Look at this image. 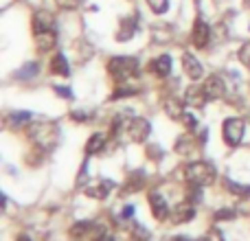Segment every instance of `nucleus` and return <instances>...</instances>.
I'll return each mask as SVG.
<instances>
[{"instance_id": "nucleus-32", "label": "nucleus", "mask_w": 250, "mask_h": 241, "mask_svg": "<svg viewBox=\"0 0 250 241\" xmlns=\"http://www.w3.org/2000/svg\"><path fill=\"white\" fill-rule=\"evenodd\" d=\"M11 119L16 123H26V120H31V112H13Z\"/></svg>"}, {"instance_id": "nucleus-24", "label": "nucleus", "mask_w": 250, "mask_h": 241, "mask_svg": "<svg viewBox=\"0 0 250 241\" xmlns=\"http://www.w3.org/2000/svg\"><path fill=\"white\" fill-rule=\"evenodd\" d=\"M147 4L154 13H165L169 9V0H147Z\"/></svg>"}, {"instance_id": "nucleus-38", "label": "nucleus", "mask_w": 250, "mask_h": 241, "mask_svg": "<svg viewBox=\"0 0 250 241\" xmlns=\"http://www.w3.org/2000/svg\"><path fill=\"white\" fill-rule=\"evenodd\" d=\"M16 241H31V239H29V237H26V235H20V237H18Z\"/></svg>"}, {"instance_id": "nucleus-13", "label": "nucleus", "mask_w": 250, "mask_h": 241, "mask_svg": "<svg viewBox=\"0 0 250 241\" xmlns=\"http://www.w3.org/2000/svg\"><path fill=\"white\" fill-rule=\"evenodd\" d=\"M185 101L189 105H193V108H204L207 101H208V97H207V92H204V88L189 86L187 88V92H185Z\"/></svg>"}, {"instance_id": "nucleus-36", "label": "nucleus", "mask_w": 250, "mask_h": 241, "mask_svg": "<svg viewBox=\"0 0 250 241\" xmlns=\"http://www.w3.org/2000/svg\"><path fill=\"white\" fill-rule=\"evenodd\" d=\"M73 119L75 120H88V119H90V114H86V112H73Z\"/></svg>"}, {"instance_id": "nucleus-37", "label": "nucleus", "mask_w": 250, "mask_h": 241, "mask_svg": "<svg viewBox=\"0 0 250 241\" xmlns=\"http://www.w3.org/2000/svg\"><path fill=\"white\" fill-rule=\"evenodd\" d=\"M95 241H114V237H112V235H99Z\"/></svg>"}, {"instance_id": "nucleus-6", "label": "nucleus", "mask_w": 250, "mask_h": 241, "mask_svg": "<svg viewBox=\"0 0 250 241\" xmlns=\"http://www.w3.org/2000/svg\"><path fill=\"white\" fill-rule=\"evenodd\" d=\"M191 40H193V44L198 48H207L208 40H211V26H208L202 18H198V20L193 22V29H191Z\"/></svg>"}, {"instance_id": "nucleus-14", "label": "nucleus", "mask_w": 250, "mask_h": 241, "mask_svg": "<svg viewBox=\"0 0 250 241\" xmlns=\"http://www.w3.org/2000/svg\"><path fill=\"white\" fill-rule=\"evenodd\" d=\"M33 35H35V46H38L42 53L51 51V48L57 44L55 29H51V31H38V33H33Z\"/></svg>"}, {"instance_id": "nucleus-33", "label": "nucleus", "mask_w": 250, "mask_h": 241, "mask_svg": "<svg viewBox=\"0 0 250 241\" xmlns=\"http://www.w3.org/2000/svg\"><path fill=\"white\" fill-rule=\"evenodd\" d=\"M55 92L60 97H64V99H73V90L70 88H62V86H55Z\"/></svg>"}, {"instance_id": "nucleus-20", "label": "nucleus", "mask_w": 250, "mask_h": 241, "mask_svg": "<svg viewBox=\"0 0 250 241\" xmlns=\"http://www.w3.org/2000/svg\"><path fill=\"white\" fill-rule=\"evenodd\" d=\"M104 147H105V136L101 132H97V134H92L90 141L86 142V154L88 156H90V154H99Z\"/></svg>"}, {"instance_id": "nucleus-22", "label": "nucleus", "mask_w": 250, "mask_h": 241, "mask_svg": "<svg viewBox=\"0 0 250 241\" xmlns=\"http://www.w3.org/2000/svg\"><path fill=\"white\" fill-rule=\"evenodd\" d=\"M88 230H90V221H79V224H75L73 228H70V237H73V239H82Z\"/></svg>"}, {"instance_id": "nucleus-19", "label": "nucleus", "mask_w": 250, "mask_h": 241, "mask_svg": "<svg viewBox=\"0 0 250 241\" xmlns=\"http://www.w3.org/2000/svg\"><path fill=\"white\" fill-rule=\"evenodd\" d=\"M165 112H167L169 119H182L185 110H182V103L176 97H169V99H165Z\"/></svg>"}, {"instance_id": "nucleus-3", "label": "nucleus", "mask_w": 250, "mask_h": 241, "mask_svg": "<svg viewBox=\"0 0 250 241\" xmlns=\"http://www.w3.org/2000/svg\"><path fill=\"white\" fill-rule=\"evenodd\" d=\"M185 178L189 184H198V186H207L215 180V169L208 162H191L185 167Z\"/></svg>"}, {"instance_id": "nucleus-15", "label": "nucleus", "mask_w": 250, "mask_h": 241, "mask_svg": "<svg viewBox=\"0 0 250 241\" xmlns=\"http://www.w3.org/2000/svg\"><path fill=\"white\" fill-rule=\"evenodd\" d=\"M149 206H151V213H154L156 220H167L169 217V208H167V202H165L163 195L151 193L149 195Z\"/></svg>"}, {"instance_id": "nucleus-7", "label": "nucleus", "mask_w": 250, "mask_h": 241, "mask_svg": "<svg viewBox=\"0 0 250 241\" xmlns=\"http://www.w3.org/2000/svg\"><path fill=\"white\" fill-rule=\"evenodd\" d=\"M112 189H114V182L112 180H99V182H95V184H88L86 189H83V193H86L88 198L105 200Z\"/></svg>"}, {"instance_id": "nucleus-11", "label": "nucleus", "mask_w": 250, "mask_h": 241, "mask_svg": "<svg viewBox=\"0 0 250 241\" xmlns=\"http://www.w3.org/2000/svg\"><path fill=\"white\" fill-rule=\"evenodd\" d=\"M182 68H185V73H187V77L189 79H200L202 77V64H200L198 61V57H193L191 55V53H185V55H182Z\"/></svg>"}, {"instance_id": "nucleus-18", "label": "nucleus", "mask_w": 250, "mask_h": 241, "mask_svg": "<svg viewBox=\"0 0 250 241\" xmlns=\"http://www.w3.org/2000/svg\"><path fill=\"white\" fill-rule=\"evenodd\" d=\"M51 73L53 75H62V77H68V75H70V66H68V61H66V57L62 55V53L53 55V60H51Z\"/></svg>"}, {"instance_id": "nucleus-17", "label": "nucleus", "mask_w": 250, "mask_h": 241, "mask_svg": "<svg viewBox=\"0 0 250 241\" xmlns=\"http://www.w3.org/2000/svg\"><path fill=\"white\" fill-rule=\"evenodd\" d=\"M195 149H198V145H195V141H193V134L180 136V138L176 141V151H178V154H182V156H191Z\"/></svg>"}, {"instance_id": "nucleus-2", "label": "nucleus", "mask_w": 250, "mask_h": 241, "mask_svg": "<svg viewBox=\"0 0 250 241\" xmlns=\"http://www.w3.org/2000/svg\"><path fill=\"white\" fill-rule=\"evenodd\" d=\"M108 73L117 83L129 81V79L136 77V73H138L136 57H112V60L108 61Z\"/></svg>"}, {"instance_id": "nucleus-29", "label": "nucleus", "mask_w": 250, "mask_h": 241, "mask_svg": "<svg viewBox=\"0 0 250 241\" xmlns=\"http://www.w3.org/2000/svg\"><path fill=\"white\" fill-rule=\"evenodd\" d=\"M182 123H185V127L187 129H189V132H193V129H195V125H198V120H195V117H193V114H182Z\"/></svg>"}, {"instance_id": "nucleus-8", "label": "nucleus", "mask_w": 250, "mask_h": 241, "mask_svg": "<svg viewBox=\"0 0 250 241\" xmlns=\"http://www.w3.org/2000/svg\"><path fill=\"white\" fill-rule=\"evenodd\" d=\"M193 217H195V206H193V202H189V200L176 204V208H173V213H171L173 224H185V221L193 220Z\"/></svg>"}, {"instance_id": "nucleus-1", "label": "nucleus", "mask_w": 250, "mask_h": 241, "mask_svg": "<svg viewBox=\"0 0 250 241\" xmlns=\"http://www.w3.org/2000/svg\"><path fill=\"white\" fill-rule=\"evenodd\" d=\"M29 138L42 149H51L60 141V127L55 123H48V120L29 125Z\"/></svg>"}, {"instance_id": "nucleus-39", "label": "nucleus", "mask_w": 250, "mask_h": 241, "mask_svg": "<svg viewBox=\"0 0 250 241\" xmlns=\"http://www.w3.org/2000/svg\"><path fill=\"white\" fill-rule=\"evenodd\" d=\"M173 241H189V239H187V237H176Z\"/></svg>"}, {"instance_id": "nucleus-23", "label": "nucleus", "mask_w": 250, "mask_h": 241, "mask_svg": "<svg viewBox=\"0 0 250 241\" xmlns=\"http://www.w3.org/2000/svg\"><path fill=\"white\" fill-rule=\"evenodd\" d=\"M127 184L129 186H123V193H132V191L143 189V176L141 173H134V176L127 180Z\"/></svg>"}, {"instance_id": "nucleus-26", "label": "nucleus", "mask_w": 250, "mask_h": 241, "mask_svg": "<svg viewBox=\"0 0 250 241\" xmlns=\"http://www.w3.org/2000/svg\"><path fill=\"white\" fill-rule=\"evenodd\" d=\"M239 61H242L246 68H250V42L239 48Z\"/></svg>"}, {"instance_id": "nucleus-35", "label": "nucleus", "mask_w": 250, "mask_h": 241, "mask_svg": "<svg viewBox=\"0 0 250 241\" xmlns=\"http://www.w3.org/2000/svg\"><path fill=\"white\" fill-rule=\"evenodd\" d=\"M132 215H134V206H129V204H127V206L121 211V220H129Z\"/></svg>"}, {"instance_id": "nucleus-12", "label": "nucleus", "mask_w": 250, "mask_h": 241, "mask_svg": "<svg viewBox=\"0 0 250 241\" xmlns=\"http://www.w3.org/2000/svg\"><path fill=\"white\" fill-rule=\"evenodd\" d=\"M138 29V16H129V18H123L121 26H119V33H117V40L119 42H127V40L134 38Z\"/></svg>"}, {"instance_id": "nucleus-4", "label": "nucleus", "mask_w": 250, "mask_h": 241, "mask_svg": "<svg viewBox=\"0 0 250 241\" xmlns=\"http://www.w3.org/2000/svg\"><path fill=\"white\" fill-rule=\"evenodd\" d=\"M244 120L242 119H229V120H224V141H226V145H230V147H237L239 142H242V138H244Z\"/></svg>"}, {"instance_id": "nucleus-21", "label": "nucleus", "mask_w": 250, "mask_h": 241, "mask_svg": "<svg viewBox=\"0 0 250 241\" xmlns=\"http://www.w3.org/2000/svg\"><path fill=\"white\" fill-rule=\"evenodd\" d=\"M38 70H40L38 61H29V64L24 66V68L18 70L16 77H18V79H29V77H33V75H38Z\"/></svg>"}, {"instance_id": "nucleus-27", "label": "nucleus", "mask_w": 250, "mask_h": 241, "mask_svg": "<svg viewBox=\"0 0 250 241\" xmlns=\"http://www.w3.org/2000/svg\"><path fill=\"white\" fill-rule=\"evenodd\" d=\"M55 2H57V7H60V9L73 11V9H77V7H79V2H82V0H55Z\"/></svg>"}, {"instance_id": "nucleus-10", "label": "nucleus", "mask_w": 250, "mask_h": 241, "mask_svg": "<svg viewBox=\"0 0 250 241\" xmlns=\"http://www.w3.org/2000/svg\"><path fill=\"white\" fill-rule=\"evenodd\" d=\"M202 88H204V92H207L208 99H222L224 92H226V86H224V81H222L220 75H211V77L204 81Z\"/></svg>"}, {"instance_id": "nucleus-16", "label": "nucleus", "mask_w": 250, "mask_h": 241, "mask_svg": "<svg viewBox=\"0 0 250 241\" xmlns=\"http://www.w3.org/2000/svg\"><path fill=\"white\" fill-rule=\"evenodd\" d=\"M149 70L154 75H158V77H167V75L171 73V57L160 55V57H156V60H151Z\"/></svg>"}, {"instance_id": "nucleus-9", "label": "nucleus", "mask_w": 250, "mask_h": 241, "mask_svg": "<svg viewBox=\"0 0 250 241\" xmlns=\"http://www.w3.org/2000/svg\"><path fill=\"white\" fill-rule=\"evenodd\" d=\"M51 29H55V16H53L51 11H46V9L35 11V16H33V33H38V31H51Z\"/></svg>"}, {"instance_id": "nucleus-30", "label": "nucleus", "mask_w": 250, "mask_h": 241, "mask_svg": "<svg viewBox=\"0 0 250 241\" xmlns=\"http://www.w3.org/2000/svg\"><path fill=\"white\" fill-rule=\"evenodd\" d=\"M202 241H224V237H222V233H220V230L211 228V230H208V233L202 237Z\"/></svg>"}, {"instance_id": "nucleus-31", "label": "nucleus", "mask_w": 250, "mask_h": 241, "mask_svg": "<svg viewBox=\"0 0 250 241\" xmlns=\"http://www.w3.org/2000/svg\"><path fill=\"white\" fill-rule=\"evenodd\" d=\"M134 241H151L149 233H147L145 228H136V230H134Z\"/></svg>"}, {"instance_id": "nucleus-28", "label": "nucleus", "mask_w": 250, "mask_h": 241, "mask_svg": "<svg viewBox=\"0 0 250 241\" xmlns=\"http://www.w3.org/2000/svg\"><path fill=\"white\" fill-rule=\"evenodd\" d=\"M235 217V211L233 208H222V211L215 213V220L217 221H224V220H233Z\"/></svg>"}, {"instance_id": "nucleus-34", "label": "nucleus", "mask_w": 250, "mask_h": 241, "mask_svg": "<svg viewBox=\"0 0 250 241\" xmlns=\"http://www.w3.org/2000/svg\"><path fill=\"white\" fill-rule=\"evenodd\" d=\"M147 154H149V158H154V160L163 156V154H160V147H156V145H151L149 149H147Z\"/></svg>"}, {"instance_id": "nucleus-5", "label": "nucleus", "mask_w": 250, "mask_h": 241, "mask_svg": "<svg viewBox=\"0 0 250 241\" xmlns=\"http://www.w3.org/2000/svg\"><path fill=\"white\" fill-rule=\"evenodd\" d=\"M149 132H151L149 120L143 119V117H134L132 120H129V125H127V134H129V138H132L134 142H143V141H147Z\"/></svg>"}, {"instance_id": "nucleus-25", "label": "nucleus", "mask_w": 250, "mask_h": 241, "mask_svg": "<svg viewBox=\"0 0 250 241\" xmlns=\"http://www.w3.org/2000/svg\"><path fill=\"white\" fill-rule=\"evenodd\" d=\"M226 189L235 195H248L250 193V186H239L237 182H233V180H226Z\"/></svg>"}]
</instances>
